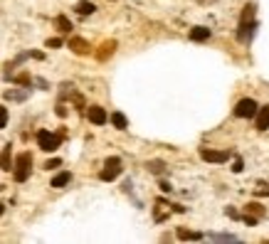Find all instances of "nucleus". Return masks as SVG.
Returning <instances> with one entry per match:
<instances>
[{
    "label": "nucleus",
    "instance_id": "1",
    "mask_svg": "<svg viewBox=\"0 0 269 244\" xmlns=\"http://www.w3.org/2000/svg\"><path fill=\"white\" fill-rule=\"evenodd\" d=\"M30 170H33V155H30V153L18 155V160H15V165H13L15 180H18V183H25V180L30 178Z\"/></svg>",
    "mask_w": 269,
    "mask_h": 244
},
{
    "label": "nucleus",
    "instance_id": "2",
    "mask_svg": "<svg viewBox=\"0 0 269 244\" xmlns=\"http://www.w3.org/2000/svg\"><path fill=\"white\" fill-rule=\"evenodd\" d=\"M119 173H121V158H106V163H104V170L99 173V178L104 180V183H111V180H116L119 178Z\"/></svg>",
    "mask_w": 269,
    "mask_h": 244
},
{
    "label": "nucleus",
    "instance_id": "3",
    "mask_svg": "<svg viewBox=\"0 0 269 244\" xmlns=\"http://www.w3.org/2000/svg\"><path fill=\"white\" fill-rule=\"evenodd\" d=\"M37 143H40V148L42 151H57L60 148V143H62V136H57V133H50V131H40L37 133Z\"/></svg>",
    "mask_w": 269,
    "mask_h": 244
},
{
    "label": "nucleus",
    "instance_id": "4",
    "mask_svg": "<svg viewBox=\"0 0 269 244\" xmlns=\"http://www.w3.org/2000/svg\"><path fill=\"white\" fill-rule=\"evenodd\" d=\"M257 101L254 99H242V101H237V106H235V116L237 119H254V114H257Z\"/></svg>",
    "mask_w": 269,
    "mask_h": 244
},
{
    "label": "nucleus",
    "instance_id": "5",
    "mask_svg": "<svg viewBox=\"0 0 269 244\" xmlns=\"http://www.w3.org/2000/svg\"><path fill=\"white\" fill-rule=\"evenodd\" d=\"M254 30H257V23L254 20H249V23H239V30H237V40L244 45V42H249L252 40V35H254Z\"/></svg>",
    "mask_w": 269,
    "mask_h": 244
},
{
    "label": "nucleus",
    "instance_id": "6",
    "mask_svg": "<svg viewBox=\"0 0 269 244\" xmlns=\"http://www.w3.org/2000/svg\"><path fill=\"white\" fill-rule=\"evenodd\" d=\"M87 116H89V121L92 123H97V126H104L106 123V111L101 109V106H89V111H87Z\"/></svg>",
    "mask_w": 269,
    "mask_h": 244
},
{
    "label": "nucleus",
    "instance_id": "7",
    "mask_svg": "<svg viewBox=\"0 0 269 244\" xmlns=\"http://www.w3.org/2000/svg\"><path fill=\"white\" fill-rule=\"evenodd\" d=\"M200 158L207 160V163H225L230 155L225 151H200Z\"/></svg>",
    "mask_w": 269,
    "mask_h": 244
},
{
    "label": "nucleus",
    "instance_id": "8",
    "mask_svg": "<svg viewBox=\"0 0 269 244\" xmlns=\"http://www.w3.org/2000/svg\"><path fill=\"white\" fill-rule=\"evenodd\" d=\"M254 119H257V131H267L269 128V106H262V109H257V114H254Z\"/></svg>",
    "mask_w": 269,
    "mask_h": 244
},
{
    "label": "nucleus",
    "instance_id": "9",
    "mask_svg": "<svg viewBox=\"0 0 269 244\" xmlns=\"http://www.w3.org/2000/svg\"><path fill=\"white\" fill-rule=\"evenodd\" d=\"M69 50L77 52V55H87V52H89V42L82 40V37H72V40H69Z\"/></svg>",
    "mask_w": 269,
    "mask_h": 244
},
{
    "label": "nucleus",
    "instance_id": "10",
    "mask_svg": "<svg viewBox=\"0 0 269 244\" xmlns=\"http://www.w3.org/2000/svg\"><path fill=\"white\" fill-rule=\"evenodd\" d=\"M0 168H3V170H13V151H10V146H5L3 153H0Z\"/></svg>",
    "mask_w": 269,
    "mask_h": 244
},
{
    "label": "nucleus",
    "instance_id": "11",
    "mask_svg": "<svg viewBox=\"0 0 269 244\" xmlns=\"http://www.w3.org/2000/svg\"><path fill=\"white\" fill-rule=\"evenodd\" d=\"M210 35H212V32H210L207 28H193V30H190V40H193V42H205V40H210Z\"/></svg>",
    "mask_w": 269,
    "mask_h": 244
},
{
    "label": "nucleus",
    "instance_id": "12",
    "mask_svg": "<svg viewBox=\"0 0 269 244\" xmlns=\"http://www.w3.org/2000/svg\"><path fill=\"white\" fill-rule=\"evenodd\" d=\"M69 180H72V173H67V170H65V173H60V175H55V178H52V187H65Z\"/></svg>",
    "mask_w": 269,
    "mask_h": 244
},
{
    "label": "nucleus",
    "instance_id": "13",
    "mask_svg": "<svg viewBox=\"0 0 269 244\" xmlns=\"http://www.w3.org/2000/svg\"><path fill=\"white\" fill-rule=\"evenodd\" d=\"M97 8H94V3H89V0H79L77 3V13L79 15H92Z\"/></svg>",
    "mask_w": 269,
    "mask_h": 244
},
{
    "label": "nucleus",
    "instance_id": "14",
    "mask_svg": "<svg viewBox=\"0 0 269 244\" xmlns=\"http://www.w3.org/2000/svg\"><path fill=\"white\" fill-rule=\"evenodd\" d=\"M55 25H57V30H60V32H62V35H67V32H69V30H72V23H69V20H67V18H65V15H60V18H57V20H55Z\"/></svg>",
    "mask_w": 269,
    "mask_h": 244
},
{
    "label": "nucleus",
    "instance_id": "15",
    "mask_svg": "<svg viewBox=\"0 0 269 244\" xmlns=\"http://www.w3.org/2000/svg\"><path fill=\"white\" fill-rule=\"evenodd\" d=\"M111 123H114L116 128H121V131H124V128L129 126V121H126V116H124L121 111H116V114H111Z\"/></svg>",
    "mask_w": 269,
    "mask_h": 244
},
{
    "label": "nucleus",
    "instance_id": "16",
    "mask_svg": "<svg viewBox=\"0 0 269 244\" xmlns=\"http://www.w3.org/2000/svg\"><path fill=\"white\" fill-rule=\"evenodd\" d=\"M114 47H116V42H106L97 57H99V60H106V57H111V55H114Z\"/></svg>",
    "mask_w": 269,
    "mask_h": 244
},
{
    "label": "nucleus",
    "instance_id": "17",
    "mask_svg": "<svg viewBox=\"0 0 269 244\" xmlns=\"http://www.w3.org/2000/svg\"><path fill=\"white\" fill-rule=\"evenodd\" d=\"M178 237H180V239H202L200 232H188V229H183V227L178 229Z\"/></svg>",
    "mask_w": 269,
    "mask_h": 244
},
{
    "label": "nucleus",
    "instance_id": "18",
    "mask_svg": "<svg viewBox=\"0 0 269 244\" xmlns=\"http://www.w3.org/2000/svg\"><path fill=\"white\" fill-rule=\"evenodd\" d=\"M249 20H254V5H247L242 10V18H239V23H249Z\"/></svg>",
    "mask_w": 269,
    "mask_h": 244
},
{
    "label": "nucleus",
    "instance_id": "19",
    "mask_svg": "<svg viewBox=\"0 0 269 244\" xmlns=\"http://www.w3.org/2000/svg\"><path fill=\"white\" fill-rule=\"evenodd\" d=\"M247 212H252V217H262L264 214V210H262V205H257V202H252V205H247Z\"/></svg>",
    "mask_w": 269,
    "mask_h": 244
},
{
    "label": "nucleus",
    "instance_id": "20",
    "mask_svg": "<svg viewBox=\"0 0 269 244\" xmlns=\"http://www.w3.org/2000/svg\"><path fill=\"white\" fill-rule=\"evenodd\" d=\"M210 239L212 242H237L235 234H210Z\"/></svg>",
    "mask_w": 269,
    "mask_h": 244
},
{
    "label": "nucleus",
    "instance_id": "21",
    "mask_svg": "<svg viewBox=\"0 0 269 244\" xmlns=\"http://www.w3.org/2000/svg\"><path fill=\"white\" fill-rule=\"evenodd\" d=\"M28 94H30V92H8L5 96H8V99H18V101H20V99H25Z\"/></svg>",
    "mask_w": 269,
    "mask_h": 244
},
{
    "label": "nucleus",
    "instance_id": "22",
    "mask_svg": "<svg viewBox=\"0 0 269 244\" xmlns=\"http://www.w3.org/2000/svg\"><path fill=\"white\" fill-rule=\"evenodd\" d=\"M5 123H8V109L0 106V128H5Z\"/></svg>",
    "mask_w": 269,
    "mask_h": 244
},
{
    "label": "nucleus",
    "instance_id": "23",
    "mask_svg": "<svg viewBox=\"0 0 269 244\" xmlns=\"http://www.w3.org/2000/svg\"><path fill=\"white\" fill-rule=\"evenodd\" d=\"M60 165H62V160H60V158H52V160H47V163H45V168H47V170H52V168H60Z\"/></svg>",
    "mask_w": 269,
    "mask_h": 244
},
{
    "label": "nucleus",
    "instance_id": "24",
    "mask_svg": "<svg viewBox=\"0 0 269 244\" xmlns=\"http://www.w3.org/2000/svg\"><path fill=\"white\" fill-rule=\"evenodd\" d=\"M148 168H151L153 173H161V170H163V163H161V160H153V163H148Z\"/></svg>",
    "mask_w": 269,
    "mask_h": 244
},
{
    "label": "nucleus",
    "instance_id": "25",
    "mask_svg": "<svg viewBox=\"0 0 269 244\" xmlns=\"http://www.w3.org/2000/svg\"><path fill=\"white\" fill-rule=\"evenodd\" d=\"M47 47H62V40L60 37H52V40H47Z\"/></svg>",
    "mask_w": 269,
    "mask_h": 244
},
{
    "label": "nucleus",
    "instance_id": "26",
    "mask_svg": "<svg viewBox=\"0 0 269 244\" xmlns=\"http://www.w3.org/2000/svg\"><path fill=\"white\" fill-rule=\"evenodd\" d=\"M232 170H235V173H242V160H239V158L235 160V165H232Z\"/></svg>",
    "mask_w": 269,
    "mask_h": 244
},
{
    "label": "nucleus",
    "instance_id": "27",
    "mask_svg": "<svg viewBox=\"0 0 269 244\" xmlns=\"http://www.w3.org/2000/svg\"><path fill=\"white\" fill-rule=\"evenodd\" d=\"M227 214H230V217H232V219H237V217H239V214H237V210H235V207H227Z\"/></svg>",
    "mask_w": 269,
    "mask_h": 244
},
{
    "label": "nucleus",
    "instance_id": "28",
    "mask_svg": "<svg viewBox=\"0 0 269 244\" xmlns=\"http://www.w3.org/2000/svg\"><path fill=\"white\" fill-rule=\"evenodd\" d=\"M244 222H247V224H257V217H252V214H244Z\"/></svg>",
    "mask_w": 269,
    "mask_h": 244
},
{
    "label": "nucleus",
    "instance_id": "29",
    "mask_svg": "<svg viewBox=\"0 0 269 244\" xmlns=\"http://www.w3.org/2000/svg\"><path fill=\"white\" fill-rule=\"evenodd\" d=\"M65 114H67V109H65V106L60 104V106H57V116H65Z\"/></svg>",
    "mask_w": 269,
    "mask_h": 244
},
{
    "label": "nucleus",
    "instance_id": "30",
    "mask_svg": "<svg viewBox=\"0 0 269 244\" xmlns=\"http://www.w3.org/2000/svg\"><path fill=\"white\" fill-rule=\"evenodd\" d=\"M259 195H269V187H262V190H259Z\"/></svg>",
    "mask_w": 269,
    "mask_h": 244
},
{
    "label": "nucleus",
    "instance_id": "31",
    "mask_svg": "<svg viewBox=\"0 0 269 244\" xmlns=\"http://www.w3.org/2000/svg\"><path fill=\"white\" fill-rule=\"evenodd\" d=\"M3 212H5V205H3V202H0V214H3Z\"/></svg>",
    "mask_w": 269,
    "mask_h": 244
},
{
    "label": "nucleus",
    "instance_id": "32",
    "mask_svg": "<svg viewBox=\"0 0 269 244\" xmlns=\"http://www.w3.org/2000/svg\"><path fill=\"white\" fill-rule=\"evenodd\" d=\"M200 3H207V0H200Z\"/></svg>",
    "mask_w": 269,
    "mask_h": 244
}]
</instances>
